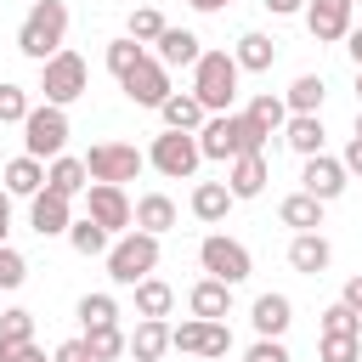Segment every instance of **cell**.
<instances>
[{
  "label": "cell",
  "instance_id": "1",
  "mask_svg": "<svg viewBox=\"0 0 362 362\" xmlns=\"http://www.w3.org/2000/svg\"><path fill=\"white\" fill-rule=\"evenodd\" d=\"M266 141H272V136H266L249 113H209L204 130H198L204 158H221V164H232V158H243V153H266Z\"/></svg>",
  "mask_w": 362,
  "mask_h": 362
},
{
  "label": "cell",
  "instance_id": "2",
  "mask_svg": "<svg viewBox=\"0 0 362 362\" xmlns=\"http://www.w3.org/2000/svg\"><path fill=\"white\" fill-rule=\"evenodd\" d=\"M62 40H68V6L62 0H34L28 17H23V28H17V51L45 68L57 51H68Z\"/></svg>",
  "mask_w": 362,
  "mask_h": 362
},
{
  "label": "cell",
  "instance_id": "3",
  "mask_svg": "<svg viewBox=\"0 0 362 362\" xmlns=\"http://www.w3.org/2000/svg\"><path fill=\"white\" fill-rule=\"evenodd\" d=\"M238 57L232 51H204L198 68H192V96L204 102V113H232V96H238Z\"/></svg>",
  "mask_w": 362,
  "mask_h": 362
},
{
  "label": "cell",
  "instance_id": "4",
  "mask_svg": "<svg viewBox=\"0 0 362 362\" xmlns=\"http://www.w3.org/2000/svg\"><path fill=\"white\" fill-rule=\"evenodd\" d=\"M153 266H158V238H153V232H124V238L107 249V277H113L119 288L147 283Z\"/></svg>",
  "mask_w": 362,
  "mask_h": 362
},
{
  "label": "cell",
  "instance_id": "5",
  "mask_svg": "<svg viewBox=\"0 0 362 362\" xmlns=\"http://www.w3.org/2000/svg\"><path fill=\"white\" fill-rule=\"evenodd\" d=\"M147 164H153L164 181H192V175H198V164H204V147H198V136H192V130H164V136H153Z\"/></svg>",
  "mask_w": 362,
  "mask_h": 362
},
{
  "label": "cell",
  "instance_id": "6",
  "mask_svg": "<svg viewBox=\"0 0 362 362\" xmlns=\"http://www.w3.org/2000/svg\"><path fill=\"white\" fill-rule=\"evenodd\" d=\"M85 170H90V181L124 187V181H136V175L147 170V153H141L136 141H96V147L85 153Z\"/></svg>",
  "mask_w": 362,
  "mask_h": 362
},
{
  "label": "cell",
  "instance_id": "7",
  "mask_svg": "<svg viewBox=\"0 0 362 362\" xmlns=\"http://www.w3.org/2000/svg\"><path fill=\"white\" fill-rule=\"evenodd\" d=\"M62 147H68V113L51 107V102H40V107L23 119V153L45 164V158H62Z\"/></svg>",
  "mask_w": 362,
  "mask_h": 362
},
{
  "label": "cell",
  "instance_id": "8",
  "mask_svg": "<svg viewBox=\"0 0 362 362\" xmlns=\"http://www.w3.org/2000/svg\"><path fill=\"white\" fill-rule=\"evenodd\" d=\"M85 85H90V74H85V57H79V51H57V57L40 68V90H45V102H51V107L79 102V96H85Z\"/></svg>",
  "mask_w": 362,
  "mask_h": 362
},
{
  "label": "cell",
  "instance_id": "9",
  "mask_svg": "<svg viewBox=\"0 0 362 362\" xmlns=\"http://www.w3.org/2000/svg\"><path fill=\"white\" fill-rule=\"evenodd\" d=\"M198 266L209 272V277H221V283H243L249 272H255V260H249V249L238 243V238H226V232H209L204 243H198Z\"/></svg>",
  "mask_w": 362,
  "mask_h": 362
},
{
  "label": "cell",
  "instance_id": "10",
  "mask_svg": "<svg viewBox=\"0 0 362 362\" xmlns=\"http://www.w3.org/2000/svg\"><path fill=\"white\" fill-rule=\"evenodd\" d=\"M85 215H90L102 232H130V226H136V204L124 198V187H107V181H90Z\"/></svg>",
  "mask_w": 362,
  "mask_h": 362
},
{
  "label": "cell",
  "instance_id": "11",
  "mask_svg": "<svg viewBox=\"0 0 362 362\" xmlns=\"http://www.w3.org/2000/svg\"><path fill=\"white\" fill-rule=\"evenodd\" d=\"M119 85H124V96H130L136 107H164V102L175 96V90H170V68H164L158 57H141Z\"/></svg>",
  "mask_w": 362,
  "mask_h": 362
},
{
  "label": "cell",
  "instance_id": "12",
  "mask_svg": "<svg viewBox=\"0 0 362 362\" xmlns=\"http://www.w3.org/2000/svg\"><path fill=\"white\" fill-rule=\"evenodd\" d=\"M170 345L187 351V356H226V351H232V328H226V322L187 317L181 328H170Z\"/></svg>",
  "mask_w": 362,
  "mask_h": 362
},
{
  "label": "cell",
  "instance_id": "13",
  "mask_svg": "<svg viewBox=\"0 0 362 362\" xmlns=\"http://www.w3.org/2000/svg\"><path fill=\"white\" fill-rule=\"evenodd\" d=\"M351 17H356V0H305V28L317 45H339L356 28Z\"/></svg>",
  "mask_w": 362,
  "mask_h": 362
},
{
  "label": "cell",
  "instance_id": "14",
  "mask_svg": "<svg viewBox=\"0 0 362 362\" xmlns=\"http://www.w3.org/2000/svg\"><path fill=\"white\" fill-rule=\"evenodd\" d=\"M345 164L339 158H328V153H317V158H305V170H300V192H311V198H322V204H334L339 192H345Z\"/></svg>",
  "mask_w": 362,
  "mask_h": 362
},
{
  "label": "cell",
  "instance_id": "15",
  "mask_svg": "<svg viewBox=\"0 0 362 362\" xmlns=\"http://www.w3.org/2000/svg\"><path fill=\"white\" fill-rule=\"evenodd\" d=\"M28 226H34L40 238H62V232L74 226L68 198H57V192H34V198H28Z\"/></svg>",
  "mask_w": 362,
  "mask_h": 362
},
{
  "label": "cell",
  "instance_id": "16",
  "mask_svg": "<svg viewBox=\"0 0 362 362\" xmlns=\"http://www.w3.org/2000/svg\"><path fill=\"white\" fill-rule=\"evenodd\" d=\"M288 266H294L300 277H322V272L334 266L328 238H322V232H294V243H288Z\"/></svg>",
  "mask_w": 362,
  "mask_h": 362
},
{
  "label": "cell",
  "instance_id": "17",
  "mask_svg": "<svg viewBox=\"0 0 362 362\" xmlns=\"http://www.w3.org/2000/svg\"><path fill=\"white\" fill-rule=\"evenodd\" d=\"M45 192H57V198H79V192H90V170H85V158H51L45 164Z\"/></svg>",
  "mask_w": 362,
  "mask_h": 362
},
{
  "label": "cell",
  "instance_id": "18",
  "mask_svg": "<svg viewBox=\"0 0 362 362\" xmlns=\"http://www.w3.org/2000/svg\"><path fill=\"white\" fill-rule=\"evenodd\" d=\"M266 181H272L266 153H243V158H232V164H226V187H232V198H260V192H266Z\"/></svg>",
  "mask_w": 362,
  "mask_h": 362
},
{
  "label": "cell",
  "instance_id": "19",
  "mask_svg": "<svg viewBox=\"0 0 362 362\" xmlns=\"http://www.w3.org/2000/svg\"><path fill=\"white\" fill-rule=\"evenodd\" d=\"M187 305H192V317L221 322V317L232 311V283H221V277H198V283H192V294H187Z\"/></svg>",
  "mask_w": 362,
  "mask_h": 362
},
{
  "label": "cell",
  "instance_id": "20",
  "mask_svg": "<svg viewBox=\"0 0 362 362\" xmlns=\"http://www.w3.org/2000/svg\"><path fill=\"white\" fill-rule=\"evenodd\" d=\"M249 322H255V334H260V339H283V334H288V322H294L288 294H260V300H255V311H249Z\"/></svg>",
  "mask_w": 362,
  "mask_h": 362
},
{
  "label": "cell",
  "instance_id": "21",
  "mask_svg": "<svg viewBox=\"0 0 362 362\" xmlns=\"http://www.w3.org/2000/svg\"><path fill=\"white\" fill-rule=\"evenodd\" d=\"M198 57H204V40L192 28H164L158 34V62L164 68H198Z\"/></svg>",
  "mask_w": 362,
  "mask_h": 362
},
{
  "label": "cell",
  "instance_id": "22",
  "mask_svg": "<svg viewBox=\"0 0 362 362\" xmlns=\"http://www.w3.org/2000/svg\"><path fill=\"white\" fill-rule=\"evenodd\" d=\"M0 187H6L11 198H34V192H45V164L28 158V153H17V158L0 170Z\"/></svg>",
  "mask_w": 362,
  "mask_h": 362
},
{
  "label": "cell",
  "instance_id": "23",
  "mask_svg": "<svg viewBox=\"0 0 362 362\" xmlns=\"http://www.w3.org/2000/svg\"><path fill=\"white\" fill-rule=\"evenodd\" d=\"M170 226H175V198H170V192H141V198H136V232L164 238Z\"/></svg>",
  "mask_w": 362,
  "mask_h": 362
},
{
  "label": "cell",
  "instance_id": "24",
  "mask_svg": "<svg viewBox=\"0 0 362 362\" xmlns=\"http://www.w3.org/2000/svg\"><path fill=\"white\" fill-rule=\"evenodd\" d=\"M164 351H170V322L164 317H141L136 334H130V356L136 362H158Z\"/></svg>",
  "mask_w": 362,
  "mask_h": 362
},
{
  "label": "cell",
  "instance_id": "25",
  "mask_svg": "<svg viewBox=\"0 0 362 362\" xmlns=\"http://www.w3.org/2000/svg\"><path fill=\"white\" fill-rule=\"evenodd\" d=\"M158 113H164V130H192V136H198V130H204V119H209V113H204V102H198L192 90H175Z\"/></svg>",
  "mask_w": 362,
  "mask_h": 362
},
{
  "label": "cell",
  "instance_id": "26",
  "mask_svg": "<svg viewBox=\"0 0 362 362\" xmlns=\"http://www.w3.org/2000/svg\"><path fill=\"white\" fill-rule=\"evenodd\" d=\"M283 141H288L300 158H317V153H322V119H317V113H288Z\"/></svg>",
  "mask_w": 362,
  "mask_h": 362
},
{
  "label": "cell",
  "instance_id": "27",
  "mask_svg": "<svg viewBox=\"0 0 362 362\" xmlns=\"http://www.w3.org/2000/svg\"><path fill=\"white\" fill-rule=\"evenodd\" d=\"M232 204H238V198H232V187H226V181H198V187H192V215H198V221H209V226H215V221H226V209H232Z\"/></svg>",
  "mask_w": 362,
  "mask_h": 362
},
{
  "label": "cell",
  "instance_id": "28",
  "mask_svg": "<svg viewBox=\"0 0 362 362\" xmlns=\"http://www.w3.org/2000/svg\"><path fill=\"white\" fill-rule=\"evenodd\" d=\"M277 221L294 226V232H317V226H322V198H311V192H288V198L277 204Z\"/></svg>",
  "mask_w": 362,
  "mask_h": 362
},
{
  "label": "cell",
  "instance_id": "29",
  "mask_svg": "<svg viewBox=\"0 0 362 362\" xmlns=\"http://www.w3.org/2000/svg\"><path fill=\"white\" fill-rule=\"evenodd\" d=\"M232 57H238V68H243V74H266V68L277 62V40H272V34H255V28H249V34L238 40V51H232Z\"/></svg>",
  "mask_w": 362,
  "mask_h": 362
},
{
  "label": "cell",
  "instance_id": "30",
  "mask_svg": "<svg viewBox=\"0 0 362 362\" xmlns=\"http://www.w3.org/2000/svg\"><path fill=\"white\" fill-rule=\"evenodd\" d=\"M170 305H175V288L164 277L136 283V317H170Z\"/></svg>",
  "mask_w": 362,
  "mask_h": 362
},
{
  "label": "cell",
  "instance_id": "31",
  "mask_svg": "<svg viewBox=\"0 0 362 362\" xmlns=\"http://www.w3.org/2000/svg\"><path fill=\"white\" fill-rule=\"evenodd\" d=\"M322 96H328V85H322V74H300L294 85H288V113H317L322 107Z\"/></svg>",
  "mask_w": 362,
  "mask_h": 362
},
{
  "label": "cell",
  "instance_id": "32",
  "mask_svg": "<svg viewBox=\"0 0 362 362\" xmlns=\"http://www.w3.org/2000/svg\"><path fill=\"white\" fill-rule=\"evenodd\" d=\"M107 238H113V232H102V226H96L90 215L68 226V243H74V255H85V260H90V255H107V249H113Z\"/></svg>",
  "mask_w": 362,
  "mask_h": 362
},
{
  "label": "cell",
  "instance_id": "33",
  "mask_svg": "<svg viewBox=\"0 0 362 362\" xmlns=\"http://www.w3.org/2000/svg\"><path fill=\"white\" fill-rule=\"evenodd\" d=\"M85 351H90V362H113L119 351H130V334H119V322L113 328H85Z\"/></svg>",
  "mask_w": 362,
  "mask_h": 362
},
{
  "label": "cell",
  "instance_id": "34",
  "mask_svg": "<svg viewBox=\"0 0 362 362\" xmlns=\"http://www.w3.org/2000/svg\"><path fill=\"white\" fill-rule=\"evenodd\" d=\"M243 113H249V119H255V124H260L266 136L288 124V102H283V96H272V90H266V96H255V102H249Z\"/></svg>",
  "mask_w": 362,
  "mask_h": 362
},
{
  "label": "cell",
  "instance_id": "35",
  "mask_svg": "<svg viewBox=\"0 0 362 362\" xmlns=\"http://www.w3.org/2000/svg\"><path fill=\"white\" fill-rule=\"evenodd\" d=\"M79 322L85 328H113L119 322V300L113 294H85L79 300Z\"/></svg>",
  "mask_w": 362,
  "mask_h": 362
},
{
  "label": "cell",
  "instance_id": "36",
  "mask_svg": "<svg viewBox=\"0 0 362 362\" xmlns=\"http://www.w3.org/2000/svg\"><path fill=\"white\" fill-rule=\"evenodd\" d=\"M322 334H345V339H362V311H351L345 300H334L322 311Z\"/></svg>",
  "mask_w": 362,
  "mask_h": 362
},
{
  "label": "cell",
  "instance_id": "37",
  "mask_svg": "<svg viewBox=\"0 0 362 362\" xmlns=\"http://www.w3.org/2000/svg\"><path fill=\"white\" fill-rule=\"evenodd\" d=\"M28 339H34V311H23V305L0 311V345H28Z\"/></svg>",
  "mask_w": 362,
  "mask_h": 362
},
{
  "label": "cell",
  "instance_id": "38",
  "mask_svg": "<svg viewBox=\"0 0 362 362\" xmlns=\"http://www.w3.org/2000/svg\"><path fill=\"white\" fill-rule=\"evenodd\" d=\"M170 23H164V11H153V6H141V11H130V40L136 45H158V34H164Z\"/></svg>",
  "mask_w": 362,
  "mask_h": 362
},
{
  "label": "cell",
  "instance_id": "39",
  "mask_svg": "<svg viewBox=\"0 0 362 362\" xmlns=\"http://www.w3.org/2000/svg\"><path fill=\"white\" fill-rule=\"evenodd\" d=\"M141 57H147V51H141V45L124 34V40H113V45H107V74H113V79H124V74H130Z\"/></svg>",
  "mask_w": 362,
  "mask_h": 362
},
{
  "label": "cell",
  "instance_id": "40",
  "mask_svg": "<svg viewBox=\"0 0 362 362\" xmlns=\"http://www.w3.org/2000/svg\"><path fill=\"white\" fill-rule=\"evenodd\" d=\"M317 356H322V362H362V339H345V334H322V339H317Z\"/></svg>",
  "mask_w": 362,
  "mask_h": 362
},
{
  "label": "cell",
  "instance_id": "41",
  "mask_svg": "<svg viewBox=\"0 0 362 362\" xmlns=\"http://www.w3.org/2000/svg\"><path fill=\"white\" fill-rule=\"evenodd\" d=\"M28 113H34L28 90H23V85H0V124H23Z\"/></svg>",
  "mask_w": 362,
  "mask_h": 362
},
{
  "label": "cell",
  "instance_id": "42",
  "mask_svg": "<svg viewBox=\"0 0 362 362\" xmlns=\"http://www.w3.org/2000/svg\"><path fill=\"white\" fill-rule=\"evenodd\" d=\"M23 283H28V260L6 243V249H0V294H11V288H23Z\"/></svg>",
  "mask_w": 362,
  "mask_h": 362
},
{
  "label": "cell",
  "instance_id": "43",
  "mask_svg": "<svg viewBox=\"0 0 362 362\" xmlns=\"http://www.w3.org/2000/svg\"><path fill=\"white\" fill-rule=\"evenodd\" d=\"M243 362H294V356L283 351V339H255V345L243 351Z\"/></svg>",
  "mask_w": 362,
  "mask_h": 362
},
{
  "label": "cell",
  "instance_id": "44",
  "mask_svg": "<svg viewBox=\"0 0 362 362\" xmlns=\"http://www.w3.org/2000/svg\"><path fill=\"white\" fill-rule=\"evenodd\" d=\"M0 362H45V351L28 339V345H0Z\"/></svg>",
  "mask_w": 362,
  "mask_h": 362
},
{
  "label": "cell",
  "instance_id": "45",
  "mask_svg": "<svg viewBox=\"0 0 362 362\" xmlns=\"http://www.w3.org/2000/svg\"><path fill=\"white\" fill-rule=\"evenodd\" d=\"M51 362H90V351H85V339H62L51 351Z\"/></svg>",
  "mask_w": 362,
  "mask_h": 362
},
{
  "label": "cell",
  "instance_id": "46",
  "mask_svg": "<svg viewBox=\"0 0 362 362\" xmlns=\"http://www.w3.org/2000/svg\"><path fill=\"white\" fill-rule=\"evenodd\" d=\"M272 17H294V11H305V0H260Z\"/></svg>",
  "mask_w": 362,
  "mask_h": 362
},
{
  "label": "cell",
  "instance_id": "47",
  "mask_svg": "<svg viewBox=\"0 0 362 362\" xmlns=\"http://www.w3.org/2000/svg\"><path fill=\"white\" fill-rule=\"evenodd\" d=\"M339 164H345V170H356V175H362V136H351V147H345V158H339Z\"/></svg>",
  "mask_w": 362,
  "mask_h": 362
},
{
  "label": "cell",
  "instance_id": "48",
  "mask_svg": "<svg viewBox=\"0 0 362 362\" xmlns=\"http://www.w3.org/2000/svg\"><path fill=\"white\" fill-rule=\"evenodd\" d=\"M6 232H11V192L0 187V249H6Z\"/></svg>",
  "mask_w": 362,
  "mask_h": 362
},
{
  "label": "cell",
  "instance_id": "49",
  "mask_svg": "<svg viewBox=\"0 0 362 362\" xmlns=\"http://www.w3.org/2000/svg\"><path fill=\"white\" fill-rule=\"evenodd\" d=\"M339 300H345V305H351V311H362V277H351V283H345V294H339Z\"/></svg>",
  "mask_w": 362,
  "mask_h": 362
},
{
  "label": "cell",
  "instance_id": "50",
  "mask_svg": "<svg viewBox=\"0 0 362 362\" xmlns=\"http://www.w3.org/2000/svg\"><path fill=\"white\" fill-rule=\"evenodd\" d=\"M345 51H351V62L362 68V28H351V34H345Z\"/></svg>",
  "mask_w": 362,
  "mask_h": 362
},
{
  "label": "cell",
  "instance_id": "51",
  "mask_svg": "<svg viewBox=\"0 0 362 362\" xmlns=\"http://www.w3.org/2000/svg\"><path fill=\"white\" fill-rule=\"evenodd\" d=\"M187 6H192V11H226L232 0H187Z\"/></svg>",
  "mask_w": 362,
  "mask_h": 362
},
{
  "label": "cell",
  "instance_id": "52",
  "mask_svg": "<svg viewBox=\"0 0 362 362\" xmlns=\"http://www.w3.org/2000/svg\"><path fill=\"white\" fill-rule=\"evenodd\" d=\"M356 96H362V68H356Z\"/></svg>",
  "mask_w": 362,
  "mask_h": 362
},
{
  "label": "cell",
  "instance_id": "53",
  "mask_svg": "<svg viewBox=\"0 0 362 362\" xmlns=\"http://www.w3.org/2000/svg\"><path fill=\"white\" fill-rule=\"evenodd\" d=\"M356 136H362V113H356Z\"/></svg>",
  "mask_w": 362,
  "mask_h": 362
}]
</instances>
